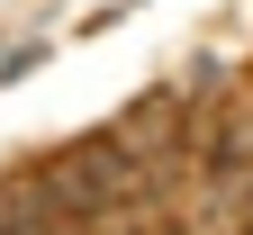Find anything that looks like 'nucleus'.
Here are the masks:
<instances>
[{
    "instance_id": "1",
    "label": "nucleus",
    "mask_w": 253,
    "mask_h": 235,
    "mask_svg": "<svg viewBox=\"0 0 253 235\" xmlns=\"http://www.w3.org/2000/svg\"><path fill=\"white\" fill-rule=\"evenodd\" d=\"M37 181H45V199H54L63 217H109L118 199H136V163L118 154V136H109V145L82 136V145H63Z\"/></svg>"
}]
</instances>
